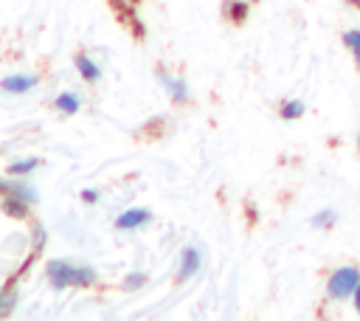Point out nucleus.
<instances>
[{
    "instance_id": "obj_1",
    "label": "nucleus",
    "mask_w": 360,
    "mask_h": 321,
    "mask_svg": "<svg viewBox=\"0 0 360 321\" xmlns=\"http://www.w3.org/2000/svg\"><path fill=\"white\" fill-rule=\"evenodd\" d=\"M51 284L56 290H65V287H87L96 282V268L90 265H76V262H65V259H53L48 262L45 268Z\"/></svg>"
},
{
    "instance_id": "obj_2",
    "label": "nucleus",
    "mask_w": 360,
    "mask_h": 321,
    "mask_svg": "<svg viewBox=\"0 0 360 321\" xmlns=\"http://www.w3.org/2000/svg\"><path fill=\"white\" fill-rule=\"evenodd\" d=\"M357 284H360V268L357 265H340L326 276V296L332 301H352Z\"/></svg>"
},
{
    "instance_id": "obj_3",
    "label": "nucleus",
    "mask_w": 360,
    "mask_h": 321,
    "mask_svg": "<svg viewBox=\"0 0 360 321\" xmlns=\"http://www.w3.org/2000/svg\"><path fill=\"white\" fill-rule=\"evenodd\" d=\"M200 268H202V253H200V248L186 245V248H183V253H180V270H177V276L186 282V279L197 276V273H200Z\"/></svg>"
},
{
    "instance_id": "obj_4",
    "label": "nucleus",
    "mask_w": 360,
    "mask_h": 321,
    "mask_svg": "<svg viewBox=\"0 0 360 321\" xmlns=\"http://www.w3.org/2000/svg\"><path fill=\"white\" fill-rule=\"evenodd\" d=\"M149 220H152V211H149V208H127V211H121V214L115 217V228L132 231V228L146 225Z\"/></svg>"
},
{
    "instance_id": "obj_5",
    "label": "nucleus",
    "mask_w": 360,
    "mask_h": 321,
    "mask_svg": "<svg viewBox=\"0 0 360 321\" xmlns=\"http://www.w3.org/2000/svg\"><path fill=\"white\" fill-rule=\"evenodd\" d=\"M158 79H160V84L166 87V93H169V99H172V101H177V104L188 101V84H186L180 76H172V73L160 70V73H158Z\"/></svg>"
},
{
    "instance_id": "obj_6",
    "label": "nucleus",
    "mask_w": 360,
    "mask_h": 321,
    "mask_svg": "<svg viewBox=\"0 0 360 321\" xmlns=\"http://www.w3.org/2000/svg\"><path fill=\"white\" fill-rule=\"evenodd\" d=\"M0 191L3 194H14L20 200H25L28 206L37 203V189L28 186V183H20V177H11V180H0Z\"/></svg>"
},
{
    "instance_id": "obj_7",
    "label": "nucleus",
    "mask_w": 360,
    "mask_h": 321,
    "mask_svg": "<svg viewBox=\"0 0 360 321\" xmlns=\"http://www.w3.org/2000/svg\"><path fill=\"white\" fill-rule=\"evenodd\" d=\"M34 84H37V76L34 73H14V76H6L0 82V87L6 93H28Z\"/></svg>"
},
{
    "instance_id": "obj_8",
    "label": "nucleus",
    "mask_w": 360,
    "mask_h": 321,
    "mask_svg": "<svg viewBox=\"0 0 360 321\" xmlns=\"http://www.w3.org/2000/svg\"><path fill=\"white\" fill-rule=\"evenodd\" d=\"M76 70L82 73L84 82H98V79H101V68H98L96 59H90L87 54H79V56H76Z\"/></svg>"
},
{
    "instance_id": "obj_9",
    "label": "nucleus",
    "mask_w": 360,
    "mask_h": 321,
    "mask_svg": "<svg viewBox=\"0 0 360 321\" xmlns=\"http://www.w3.org/2000/svg\"><path fill=\"white\" fill-rule=\"evenodd\" d=\"M0 206H3V211H6L8 217H14V220H20V217H25V214H28V203H25V200H20V197H14V194H6Z\"/></svg>"
},
{
    "instance_id": "obj_10",
    "label": "nucleus",
    "mask_w": 360,
    "mask_h": 321,
    "mask_svg": "<svg viewBox=\"0 0 360 321\" xmlns=\"http://www.w3.org/2000/svg\"><path fill=\"white\" fill-rule=\"evenodd\" d=\"M278 113H281L284 121H295V118H301L307 113V104H304V99H287Z\"/></svg>"
},
{
    "instance_id": "obj_11",
    "label": "nucleus",
    "mask_w": 360,
    "mask_h": 321,
    "mask_svg": "<svg viewBox=\"0 0 360 321\" xmlns=\"http://www.w3.org/2000/svg\"><path fill=\"white\" fill-rule=\"evenodd\" d=\"M312 228H318V231H326V228H332L335 222H338V211L335 208H321V211H315L312 214Z\"/></svg>"
},
{
    "instance_id": "obj_12",
    "label": "nucleus",
    "mask_w": 360,
    "mask_h": 321,
    "mask_svg": "<svg viewBox=\"0 0 360 321\" xmlns=\"http://www.w3.org/2000/svg\"><path fill=\"white\" fill-rule=\"evenodd\" d=\"M343 45L349 48L352 59H354L357 68H360V28H346V31H343Z\"/></svg>"
},
{
    "instance_id": "obj_13",
    "label": "nucleus",
    "mask_w": 360,
    "mask_h": 321,
    "mask_svg": "<svg viewBox=\"0 0 360 321\" xmlns=\"http://www.w3.org/2000/svg\"><path fill=\"white\" fill-rule=\"evenodd\" d=\"M79 104H82V99L76 93H59L56 96V110L65 113V115H73L79 110Z\"/></svg>"
},
{
    "instance_id": "obj_14",
    "label": "nucleus",
    "mask_w": 360,
    "mask_h": 321,
    "mask_svg": "<svg viewBox=\"0 0 360 321\" xmlns=\"http://www.w3.org/2000/svg\"><path fill=\"white\" fill-rule=\"evenodd\" d=\"M37 166H39V158H20V160H14L8 166V177H22V175H28Z\"/></svg>"
},
{
    "instance_id": "obj_15",
    "label": "nucleus",
    "mask_w": 360,
    "mask_h": 321,
    "mask_svg": "<svg viewBox=\"0 0 360 321\" xmlns=\"http://www.w3.org/2000/svg\"><path fill=\"white\" fill-rule=\"evenodd\" d=\"M228 14H231L233 20H245V14H248V3H242V0H231V3H228Z\"/></svg>"
},
{
    "instance_id": "obj_16",
    "label": "nucleus",
    "mask_w": 360,
    "mask_h": 321,
    "mask_svg": "<svg viewBox=\"0 0 360 321\" xmlns=\"http://www.w3.org/2000/svg\"><path fill=\"white\" fill-rule=\"evenodd\" d=\"M14 301H17V296H14V293H3V287H0V313H3V310H11Z\"/></svg>"
},
{
    "instance_id": "obj_17",
    "label": "nucleus",
    "mask_w": 360,
    "mask_h": 321,
    "mask_svg": "<svg viewBox=\"0 0 360 321\" xmlns=\"http://www.w3.org/2000/svg\"><path fill=\"white\" fill-rule=\"evenodd\" d=\"M141 282H146V276L143 273H135V276H127V287H141Z\"/></svg>"
},
{
    "instance_id": "obj_18",
    "label": "nucleus",
    "mask_w": 360,
    "mask_h": 321,
    "mask_svg": "<svg viewBox=\"0 0 360 321\" xmlns=\"http://www.w3.org/2000/svg\"><path fill=\"white\" fill-rule=\"evenodd\" d=\"M82 200H84V203H98V191H96V189H84V191H82Z\"/></svg>"
},
{
    "instance_id": "obj_19",
    "label": "nucleus",
    "mask_w": 360,
    "mask_h": 321,
    "mask_svg": "<svg viewBox=\"0 0 360 321\" xmlns=\"http://www.w3.org/2000/svg\"><path fill=\"white\" fill-rule=\"evenodd\" d=\"M34 237H37L34 242H37V248H39V245L45 242V237H48V234H45V228H42V225H37V228H34Z\"/></svg>"
},
{
    "instance_id": "obj_20",
    "label": "nucleus",
    "mask_w": 360,
    "mask_h": 321,
    "mask_svg": "<svg viewBox=\"0 0 360 321\" xmlns=\"http://www.w3.org/2000/svg\"><path fill=\"white\" fill-rule=\"evenodd\" d=\"M352 304H354V313L360 315V284H357V290H354V296H352Z\"/></svg>"
},
{
    "instance_id": "obj_21",
    "label": "nucleus",
    "mask_w": 360,
    "mask_h": 321,
    "mask_svg": "<svg viewBox=\"0 0 360 321\" xmlns=\"http://www.w3.org/2000/svg\"><path fill=\"white\" fill-rule=\"evenodd\" d=\"M349 6H354V8H360V0H346Z\"/></svg>"
}]
</instances>
